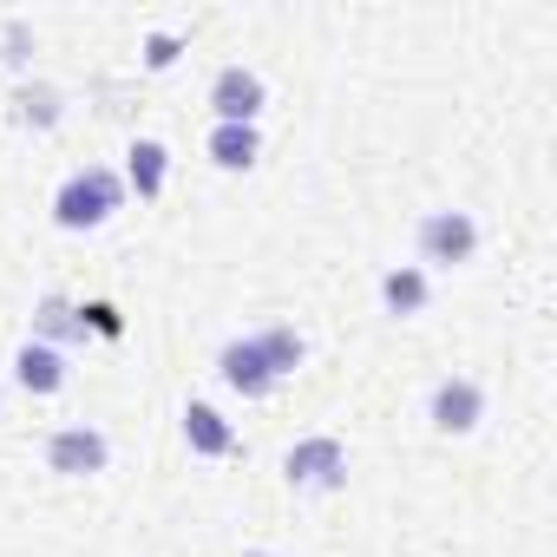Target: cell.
I'll list each match as a JSON object with an SVG mask.
<instances>
[{"mask_svg": "<svg viewBox=\"0 0 557 557\" xmlns=\"http://www.w3.org/2000/svg\"><path fill=\"white\" fill-rule=\"evenodd\" d=\"M119 210H125V177H119L112 164H86V171H73V177L53 190V223L73 230V236L106 230Z\"/></svg>", "mask_w": 557, "mask_h": 557, "instance_id": "cell-1", "label": "cell"}, {"mask_svg": "<svg viewBox=\"0 0 557 557\" xmlns=\"http://www.w3.org/2000/svg\"><path fill=\"white\" fill-rule=\"evenodd\" d=\"M413 249H420V269H459L479 256V216L472 210H426L413 223Z\"/></svg>", "mask_w": 557, "mask_h": 557, "instance_id": "cell-2", "label": "cell"}, {"mask_svg": "<svg viewBox=\"0 0 557 557\" xmlns=\"http://www.w3.org/2000/svg\"><path fill=\"white\" fill-rule=\"evenodd\" d=\"M283 479H289V492H342L348 485V446L335 433H309L283 453Z\"/></svg>", "mask_w": 557, "mask_h": 557, "instance_id": "cell-3", "label": "cell"}, {"mask_svg": "<svg viewBox=\"0 0 557 557\" xmlns=\"http://www.w3.org/2000/svg\"><path fill=\"white\" fill-rule=\"evenodd\" d=\"M106 466H112L106 426L73 420V426H53V433H47V472H60V479H99Z\"/></svg>", "mask_w": 557, "mask_h": 557, "instance_id": "cell-4", "label": "cell"}, {"mask_svg": "<svg viewBox=\"0 0 557 557\" xmlns=\"http://www.w3.org/2000/svg\"><path fill=\"white\" fill-rule=\"evenodd\" d=\"M216 381L230 387V394H243V400H269L275 387V368H269V355H262V342L256 335H230L223 348H216Z\"/></svg>", "mask_w": 557, "mask_h": 557, "instance_id": "cell-5", "label": "cell"}, {"mask_svg": "<svg viewBox=\"0 0 557 557\" xmlns=\"http://www.w3.org/2000/svg\"><path fill=\"white\" fill-rule=\"evenodd\" d=\"M426 420H433V433H446V440L479 433V420H485V387H479L472 374H446V381L426 394Z\"/></svg>", "mask_w": 557, "mask_h": 557, "instance_id": "cell-6", "label": "cell"}, {"mask_svg": "<svg viewBox=\"0 0 557 557\" xmlns=\"http://www.w3.org/2000/svg\"><path fill=\"white\" fill-rule=\"evenodd\" d=\"M262 106H269V86H262L256 66H216V79H210V112H216V125H256Z\"/></svg>", "mask_w": 557, "mask_h": 557, "instance_id": "cell-7", "label": "cell"}, {"mask_svg": "<svg viewBox=\"0 0 557 557\" xmlns=\"http://www.w3.org/2000/svg\"><path fill=\"white\" fill-rule=\"evenodd\" d=\"M66 381H73V355H60V348H47V342H21V348H14V387H21V394L53 400V394H66Z\"/></svg>", "mask_w": 557, "mask_h": 557, "instance_id": "cell-8", "label": "cell"}, {"mask_svg": "<svg viewBox=\"0 0 557 557\" xmlns=\"http://www.w3.org/2000/svg\"><path fill=\"white\" fill-rule=\"evenodd\" d=\"M177 433H184V446H190L197 459H230V453L243 446V440H236V426L223 420V407H210V400H184Z\"/></svg>", "mask_w": 557, "mask_h": 557, "instance_id": "cell-9", "label": "cell"}, {"mask_svg": "<svg viewBox=\"0 0 557 557\" xmlns=\"http://www.w3.org/2000/svg\"><path fill=\"white\" fill-rule=\"evenodd\" d=\"M125 197H138V203H151V197H164V177H171V145L164 138H132L125 145Z\"/></svg>", "mask_w": 557, "mask_h": 557, "instance_id": "cell-10", "label": "cell"}, {"mask_svg": "<svg viewBox=\"0 0 557 557\" xmlns=\"http://www.w3.org/2000/svg\"><path fill=\"white\" fill-rule=\"evenodd\" d=\"M27 342H47V348L73 355V348H79V342H92V335H86V322H79V302L53 289V296H40V302H34V335H27Z\"/></svg>", "mask_w": 557, "mask_h": 557, "instance_id": "cell-11", "label": "cell"}, {"mask_svg": "<svg viewBox=\"0 0 557 557\" xmlns=\"http://www.w3.org/2000/svg\"><path fill=\"white\" fill-rule=\"evenodd\" d=\"M426 302H433V283H426L420 262H394V269L381 275V309H387V315L413 322V315H426Z\"/></svg>", "mask_w": 557, "mask_h": 557, "instance_id": "cell-12", "label": "cell"}, {"mask_svg": "<svg viewBox=\"0 0 557 557\" xmlns=\"http://www.w3.org/2000/svg\"><path fill=\"white\" fill-rule=\"evenodd\" d=\"M66 119V92L53 79H21L14 86V125L21 132H53Z\"/></svg>", "mask_w": 557, "mask_h": 557, "instance_id": "cell-13", "label": "cell"}, {"mask_svg": "<svg viewBox=\"0 0 557 557\" xmlns=\"http://www.w3.org/2000/svg\"><path fill=\"white\" fill-rule=\"evenodd\" d=\"M203 158L216 164V171H256V158H262V132L256 125H210V138H203Z\"/></svg>", "mask_w": 557, "mask_h": 557, "instance_id": "cell-14", "label": "cell"}, {"mask_svg": "<svg viewBox=\"0 0 557 557\" xmlns=\"http://www.w3.org/2000/svg\"><path fill=\"white\" fill-rule=\"evenodd\" d=\"M256 342H262V355H269L275 381H289V374L309 361V342H302V329H289V322H269V329H256Z\"/></svg>", "mask_w": 557, "mask_h": 557, "instance_id": "cell-15", "label": "cell"}, {"mask_svg": "<svg viewBox=\"0 0 557 557\" xmlns=\"http://www.w3.org/2000/svg\"><path fill=\"white\" fill-rule=\"evenodd\" d=\"M184 47H190V40H184L177 27H151V34L138 40V66H145V73H171V66L184 60Z\"/></svg>", "mask_w": 557, "mask_h": 557, "instance_id": "cell-16", "label": "cell"}, {"mask_svg": "<svg viewBox=\"0 0 557 557\" xmlns=\"http://www.w3.org/2000/svg\"><path fill=\"white\" fill-rule=\"evenodd\" d=\"M0 66H8V73H27L34 66V21H8V27H0Z\"/></svg>", "mask_w": 557, "mask_h": 557, "instance_id": "cell-17", "label": "cell"}, {"mask_svg": "<svg viewBox=\"0 0 557 557\" xmlns=\"http://www.w3.org/2000/svg\"><path fill=\"white\" fill-rule=\"evenodd\" d=\"M79 322H86V335H99V342H125L119 302H79Z\"/></svg>", "mask_w": 557, "mask_h": 557, "instance_id": "cell-18", "label": "cell"}]
</instances>
